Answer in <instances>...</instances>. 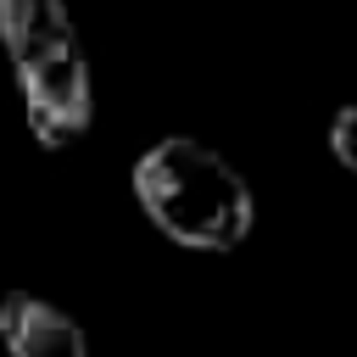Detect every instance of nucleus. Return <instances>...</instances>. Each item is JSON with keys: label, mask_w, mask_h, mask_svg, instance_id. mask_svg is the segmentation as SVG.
<instances>
[{"label": "nucleus", "mask_w": 357, "mask_h": 357, "mask_svg": "<svg viewBox=\"0 0 357 357\" xmlns=\"http://www.w3.org/2000/svg\"><path fill=\"white\" fill-rule=\"evenodd\" d=\"M134 201L156 234L190 251H234L257 229V195L245 173L206 139L167 134L134 156Z\"/></svg>", "instance_id": "f257e3e1"}, {"label": "nucleus", "mask_w": 357, "mask_h": 357, "mask_svg": "<svg viewBox=\"0 0 357 357\" xmlns=\"http://www.w3.org/2000/svg\"><path fill=\"white\" fill-rule=\"evenodd\" d=\"M0 45L22 84L28 134L45 151L84 139L95 123V84L67 0H0Z\"/></svg>", "instance_id": "f03ea898"}, {"label": "nucleus", "mask_w": 357, "mask_h": 357, "mask_svg": "<svg viewBox=\"0 0 357 357\" xmlns=\"http://www.w3.org/2000/svg\"><path fill=\"white\" fill-rule=\"evenodd\" d=\"M0 346H6V357H89L78 318L33 290L0 296Z\"/></svg>", "instance_id": "7ed1b4c3"}, {"label": "nucleus", "mask_w": 357, "mask_h": 357, "mask_svg": "<svg viewBox=\"0 0 357 357\" xmlns=\"http://www.w3.org/2000/svg\"><path fill=\"white\" fill-rule=\"evenodd\" d=\"M329 151H335V162L346 173H357V100L329 117Z\"/></svg>", "instance_id": "20e7f679"}]
</instances>
